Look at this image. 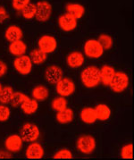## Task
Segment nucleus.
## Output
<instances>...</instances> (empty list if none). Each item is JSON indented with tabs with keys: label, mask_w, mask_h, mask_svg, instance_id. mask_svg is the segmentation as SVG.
I'll use <instances>...</instances> for the list:
<instances>
[{
	"label": "nucleus",
	"mask_w": 134,
	"mask_h": 160,
	"mask_svg": "<svg viewBox=\"0 0 134 160\" xmlns=\"http://www.w3.org/2000/svg\"><path fill=\"white\" fill-rule=\"evenodd\" d=\"M2 89H3V86H2V84L0 83V92H1V90H2Z\"/></svg>",
	"instance_id": "36"
},
{
	"label": "nucleus",
	"mask_w": 134,
	"mask_h": 160,
	"mask_svg": "<svg viewBox=\"0 0 134 160\" xmlns=\"http://www.w3.org/2000/svg\"><path fill=\"white\" fill-rule=\"evenodd\" d=\"M66 62H67L68 66L71 68H73V69L79 68L84 63V57L81 52H72L67 56Z\"/></svg>",
	"instance_id": "14"
},
{
	"label": "nucleus",
	"mask_w": 134,
	"mask_h": 160,
	"mask_svg": "<svg viewBox=\"0 0 134 160\" xmlns=\"http://www.w3.org/2000/svg\"><path fill=\"white\" fill-rule=\"evenodd\" d=\"M129 77L122 72H115L111 82L109 84L111 90L116 93H120L126 90L129 86Z\"/></svg>",
	"instance_id": "2"
},
{
	"label": "nucleus",
	"mask_w": 134,
	"mask_h": 160,
	"mask_svg": "<svg viewBox=\"0 0 134 160\" xmlns=\"http://www.w3.org/2000/svg\"><path fill=\"white\" fill-rule=\"evenodd\" d=\"M11 115L10 108L4 104L0 105V122H6Z\"/></svg>",
	"instance_id": "32"
},
{
	"label": "nucleus",
	"mask_w": 134,
	"mask_h": 160,
	"mask_svg": "<svg viewBox=\"0 0 134 160\" xmlns=\"http://www.w3.org/2000/svg\"><path fill=\"white\" fill-rule=\"evenodd\" d=\"M47 54H46L43 51H41L38 48L34 49L31 53V56H30V58L32 60V64H43L45 61L47 60Z\"/></svg>",
	"instance_id": "25"
},
{
	"label": "nucleus",
	"mask_w": 134,
	"mask_h": 160,
	"mask_svg": "<svg viewBox=\"0 0 134 160\" xmlns=\"http://www.w3.org/2000/svg\"><path fill=\"white\" fill-rule=\"evenodd\" d=\"M8 49L12 55L15 56V57H20V56H22L25 54L26 50H27V46L22 39H20V40H16L13 42H10Z\"/></svg>",
	"instance_id": "17"
},
{
	"label": "nucleus",
	"mask_w": 134,
	"mask_h": 160,
	"mask_svg": "<svg viewBox=\"0 0 134 160\" xmlns=\"http://www.w3.org/2000/svg\"><path fill=\"white\" fill-rule=\"evenodd\" d=\"M100 73V82L106 86H109L113 77L115 75V70L114 67L110 65H104L101 69H99Z\"/></svg>",
	"instance_id": "15"
},
{
	"label": "nucleus",
	"mask_w": 134,
	"mask_h": 160,
	"mask_svg": "<svg viewBox=\"0 0 134 160\" xmlns=\"http://www.w3.org/2000/svg\"><path fill=\"white\" fill-rule=\"evenodd\" d=\"M73 158V155L67 148H62L58 150L57 153L53 156V158L56 159H71Z\"/></svg>",
	"instance_id": "30"
},
{
	"label": "nucleus",
	"mask_w": 134,
	"mask_h": 160,
	"mask_svg": "<svg viewBox=\"0 0 134 160\" xmlns=\"http://www.w3.org/2000/svg\"><path fill=\"white\" fill-rule=\"evenodd\" d=\"M29 97L25 95V94H23L22 92H14L13 98H12V100H11L10 103L12 104V106H13V108H17L19 106L21 107V105Z\"/></svg>",
	"instance_id": "29"
},
{
	"label": "nucleus",
	"mask_w": 134,
	"mask_h": 160,
	"mask_svg": "<svg viewBox=\"0 0 134 160\" xmlns=\"http://www.w3.org/2000/svg\"><path fill=\"white\" fill-rule=\"evenodd\" d=\"M7 72V65L5 62L0 60V77L4 76Z\"/></svg>",
	"instance_id": "35"
},
{
	"label": "nucleus",
	"mask_w": 134,
	"mask_h": 160,
	"mask_svg": "<svg viewBox=\"0 0 134 160\" xmlns=\"http://www.w3.org/2000/svg\"><path fill=\"white\" fill-rule=\"evenodd\" d=\"M98 41L103 47L104 50H108L110 49L113 44H114V40L111 36H109L107 34H101L98 38Z\"/></svg>",
	"instance_id": "28"
},
{
	"label": "nucleus",
	"mask_w": 134,
	"mask_h": 160,
	"mask_svg": "<svg viewBox=\"0 0 134 160\" xmlns=\"http://www.w3.org/2000/svg\"><path fill=\"white\" fill-rule=\"evenodd\" d=\"M22 35H23V33H22V29L16 25L9 26L5 33L6 38L9 42H13V41L22 39Z\"/></svg>",
	"instance_id": "16"
},
{
	"label": "nucleus",
	"mask_w": 134,
	"mask_h": 160,
	"mask_svg": "<svg viewBox=\"0 0 134 160\" xmlns=\"http://www.w3.org/2000/svg\"><path fill=\"white\" fill-rule=\"evenodd\" d=\"M38 49L46 54H50L54 52L57 48V39L50 35H44L38 39Z\"/></svg>",
	"instance_id": "9"
},
{
	"label": "nucleus",
	"mask_w": 134,
	"mask_h": 160,
	"mask_svg": "<svg viewBox=\"0 0 134 160\" xmlns=\"http://www.w3.org/2000/svg\"><path fill=\"white\" fill-rule=\"evenodd\" d=\"M96 140L91 135H82L77 141V147L83 154H91L96 148Z\"/></svg>",
	"instance_id": "5"
},
{
	"label": "nucleus",
	"mask_w": 134,
	"mask_h": 160,
	"mask_svg": "<svg viewBox=\"0 0 134 160\" xmlns=\"http://www.w3.org/2000/svg\"><path fill=\"white\" fill-rule=\"evenodd\" d=\"M20 136L26 142L36 141L39 137V129L34 123H25L21 129Z\"/></svg>",
	"instance_id": "4"
},
{
	"label": "nucleus",
	"mask_w": 134,
	"mask_h": 160,
	"mask_svg": "<svg viewBox=\"0 0 134 160\" xmlns=\"http://www.w3.org/2000/svg\"><path fill=\"white\" fill-rule=\"evenodd\" d=\"M57 91L61 97H69L75 91L74 82L70 78H62L57 83Z\"/></svg>",
	"instance_id": "8"
},
{
	"label": "nucleus",
	"mask_w": 134,
	"mask_h": 160,
	"mask_svg": "<svg viewBox=\"0 0 134 160\" xmlns=\"http://www.w3.org/2000/svg\"><path fill=\"white\" fill-rule=\"evenodd\" d=\"M82 82L86 88H94L100 83L99 69L96 66H89L81 73Z\"/></svg>",
	"instance_id": "1"
},
{
	"label": "nucleus",
	"mask_w": 134,
	"mask_h": 160,
	"mask_svg": "<svg viewBox=\"0 0 134 160\" xmlns=\"http://www.w3.org/2000/svg\"><path fill=\"white\" fill-rule=\"evenodd\" d=\"M32 62L30 57L22 55L15 58L13 62L14 69L22 75H27L32 72Z\"/></svg>",
	"instance_id": "6"
},
{
	"label": "nucleus",
	"mask_w": 134,
	"mask_h": 160,
	"mask_svg": "<svg viewBox=\"0 0 134 160\" xmlns=\"http://www.w3.org/2000/svg\"><path fill=\"white\" fill-rule=\"evenodd\" d=\"M22 14L23 16V18L27 20L32 19L35 17L36 14V5L34 4H29L27 5L22 10Z\"/></svg>",
	"instance_id": "27"
},
{
	"label": "nucleus",
	"mask_w": 134,
	"mask_h": 160,
	"mask_svg": "<svg viewBox=\"0 0 134 160\" xmlns=\"http://www.w3.org/2000/svg\"><path fill=\"white\" fill-rule=\"evenodd\" d=\"M73 119V111L71 108H64V110H61L57 112V120L58 122L62 124H66L72 121Z\"/></svg>",
	"instance_id": "22"
},
{
	"label": "nucleus",
	"mask_w": 134,
	"mask_h": 160,
	"mask_svg": "<svg viewBox=\"0 0 134 160\" xmlns=\"http://www.w3.org/2000/svg\"><path fill=\"white\" fill-rule=\"evenodd\" d=\"M52 108L55 111L59 112L61 110H64V108H67V100L64 98V97H58L53 99L52 101Z\"/></svg>",
	"instance_id": "26"
},
{
	"label": "nucleus",
	"mask_w": 134,
	"mask_h": 160,
	"mask_svg": "<svg viewBox=\"0 0 134 160\" xmlns=\"http://www.w3.org/2000/svg\"><path fill=\"white\" fill-rule=\"evenodd\" d=\"M97 115V120H100V121H106L107 120L110 115H111V110L107 105L100 104L97 105L95 108Z\"/></svg>",
	"instance_id": "23"
},
{
	"label": "nucleus",
	"mask_w": 134,
	"mask_h": 160,
	"mask_svg": "<svg viewBox=\"0 0 134 160\" xmlns=\"http://www.w3.org/2000/svg\"><path fill=\"white\" fill-rule=\"evenodd\" d=\"M32 96L37 101H44L49 96V91L43 85H38L32 90Z\"/></svg>",
	"instance_id": "19"
},
{
	"label": "nucleus",
	"mask_w": 134,
	"mask_h": 160,
	"mask_svg": "<svg viewBox=\"0 0 134 160\" xmlns=\"http://www.w3.org/2000/svg\"><path fill=\"white\" fill-rule=\"evenodd\" d=\"M52 13L51 5L47 1H39L36 4L35 18L38 22H46L50 18Z\"/></svg>",
	"instance_id": "7"
},
{
	"label": "nucleus",
	"mask_w": 134,
	"mask_h": 160,
	"mask_svg": "<svg viewBox=\"0 0 134 160\" xmlns=\"http://www.w3.org/2000/svg\"><path fill=\"white\" fill-rule=\"evenodd\" d=\"M121 156L124 159H132L133 158V146L132 143L125 145L122 148Z\"/></svg>",
	"instance_id": "31"
},
{
	"label": "nucleus",
	"mask_w": 134,
	"mask_h": 160,
	"mask_svg": "<svg viewBox=\"0 0 134 160\" xmlns=\"http://www.w3.org/2000/svg\"><path fill=\"white\" fill-rule=\"evenodd\" d=\"M46 80L51 84H57L64 77L63 70L57 65H51L46 70Z\"/></svg>",
	"instance_id": "11"
},
{
	"label": "nucleus",
	"mask_w": 134,
	"mask_h": 160,
	"mask_svg": "<svg viewBox=\"0 0 134 160\" xmlns=\"http://www.w3.org/2000/svg\"><path fill=\"white\" fill-rule=\"evenodd\" d=\"M104 48L99 43L98 40L96 39H89L84 45V52L85 55L89 58L97 59L101 58L104 53Z\"/></svg>",
	"instance_id": "3"
},
{
	"label": "nucleus",
	"mask_w": 134,
	"mask_h": 160,
	"mask_svg": "<svg viewBox=\"0 0 134 160\" xmlns=\"http://www.w3.org/2000/svg\"><path fill=\"white\" fill-rule=\"evenodd\" d=\"M7 19H8V13H7L6 8L0 7V23H3Z\"/></svg>",
	"instance_id": "34"
},
{
	"label": "nucleus",
	"mask_w": 134,
	"mask_h": 160,
	"mask_svg": "<svg viewBox=\"0 0 134 160\" xmlns=\"http://www.w3.org/2000/svg\"><path fill=\"white\" fill-rule=\"evenodd\" d=\"M31 0H13V7L16 11H22L24 7L30 4Z\"/></svg>",
	"instance_id": "33"
},
{
	"label": "nucleus",
	"mask_w": 134,
	"mask_h": 160,
	"mask_svg": "<svg viewBox=\"0 0 134 160\" xmlns=\"http://www.w3.org/2000/svg\"><path fill=\"white\" fill-rule=\"evenodd\" d=\"M21 108L26 115H32L38 110V103L36 99L28 98L21 105Z\"/></svg>",
	"instance_id": "20"
},
{
	"label": "nucleus",
	"mask_w": 134,
	"mask_h": 160,
	"mask_svg": "<svg viewBox=\"0 0 134 160\" xmlns=\"http://www.w3.org/2000/svg\"><path fill=\"white\" fill-rule=\"evenodd\" d=\"M66 12L76 20L82 18L85 13V8L80 4H69L66 6Z\"/></svg>",
	"instance_id": "18"
},
{
	"label": "nucleus",
	"mask_w": 134,
	"mask_h": 160,
	"mask_svg": "<svg viewBox=\"0 0 134 160\" xmlns=\"http://www.w3.org/2000/svg\"><path fill=\"white\" fill-rule=\"evenodd\" d=\"M13 89L10 86H6V87H3V89L0 92V103L1 104H4V105H7L8 103L11 102L12 98L13 96Z\"/></svg>",
	"instance_id": "24"
},
{
	"label": "nucleus",
	"mask_w": 134,
	"mask_h": 160,
	"mask_svg": "<svg viewBox=\"0 0 134 160\" xmlns=\"http://www.w3.org/2000/svg\"><path fill=\"white\" fill-rule=\"evenodd\" d=\"M81 119L85 123H93L97 121V115L95 108H86L81 112Z\"/></svg>",
	"instance_id": "21"
},
{
	"label": "nucleus",
	"mask_w": 134,
	"mask_h": 160,
	"mask_svg": "<svg viewBox=\"0 0 134 160\" xmlns=\"http://www.w3.org/2000/svg\"><path fill=\"white\" fill-rule=\"evenodd\" d=\"M59 27L64 32H72L77 27V20L71 16L70 14L65 13L60 16L58 19Z\"/></svg>",
	"instance_id": "13"
},
{
	"label": "nucleus",
	"mask_w": 134,
	"mask_h": 160,
	"mask_svg": "<svg viewBox=\"0 0 134 160\" xmlns=\"http://www.w3.org/2000/svg\"><path fill=\"white\" fill-rule=\"evenodd\" d=\"M25 155L29 159H40L44 156V148L40 143L33 141L27 148Z\"/></svg>",
	"instance_id": "12"
},
{
	"label": "nucleus",
	"mask_w": 134,
	"mask_h": 160,
	"mask_svg": "<svg viewBox=\"0 0 134 160\" xmlns=\"http://www.w3.org/2000/svg\"><path fill=\"white\" fill-rule=\"evenodd\" d=\"M22 142H23V141L20 135L12 134L6 140L5 145H6V148L9 152L16 153V152H19L22 149V145H23Z\"/></svg>",
	"instance_id": "10"
}]
</instances>
